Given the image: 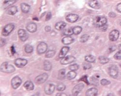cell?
<instances>
[{"label":"cell","instance_id":"obj_25","mask_svg":"<svg viewBox=\"0 0 121 96\" xmlns=\"http://www.w3.org/2000/svg\"><path fill=\"white\" fill-rule=\"evenodd\" d=\"M77 76V73L75 71H71L69 72L66 75V78L69 80H71L76 78Z\"/></svg>","mask_w":121,"mask_h":96},{"label":"cell","instance_id":"obj_3","mask_svg":"<svg viewBox=\"0 0 121 96\" xmlns=\"http://www.w3.org/2000/svg\"><path fill=\"white\" fill-rule=\"evenodd\" d=\"M14 27L15 25L13 24H9L6 25L3 29L2 35L4 37L8 36L14 30Z\"/></svg>","mask_w":121,"mask_h":96},{"label":"cell","instance_id":"obj_49","mask_svg":"<svg viewBox=\"0 0 121 96\" xmlns=\"http://www.w3.org/2000/svg\"><path fill=\"white\" fill-rule=\"evenodd\" d=\"M119 50H121V44H120L119 45Z\"/></svg>","mask_w":121,"mask_h":96},{"label":"cell","instance_id":"obj_29","mask_svg":"<svg viewBox=\"0 0 121 96\" xmlns=\"http://www.w3.org/2000/svg\"><path fill=\"white\" fill-rule=\"evenodd\" d=\"M16 0H9V1H5V2H4V8H6L12 5L15 3H16Z\"/></svg>","mask_w":121,"mask_h":96},{"label":"cell","instance_id":"obj_44","mask_svg":"<svg viewBox=\"0 0 121 96\" xmlns=\"http://www.w3.org/2000/svg\"><path fill=\"white\" fill-rule=\"evenodd\" d=\"M109 16L110 17L114 18V17H115L116 16V14H115L114 13H113V12H110V13H109Z\"/></svg>","mask_w":121,"mask_h":96},{"label":"cell","instance_id":"obj_33","mask_svg":"<svg viewBox=\"0 0 121 96\" xmlns=\"http://www.w3.org/2000/svg\"><path fill=\"white\" fill-rule=\"evenodd\" d=\"M64 34L66 36H70V35H72L73 34V29L71 28H67L65 29L64 31Z\"/></svg>","mask_w":121,"mask_h":96},{"label":"cell","instance_id":"obj_8","mask_svg":"<svg viewBox=\"0 0 121 96\" xmlns=\"http://www.w3.org/2000/svg\"><path fill=\"white\" fill-rule=\"evenodd\" d=\"M48 49L47 44L44 42H41L38 45L37 51L38 54H41L45 53Z\"/></svg>","mask_w":121,"mask_h":96},{"label":"cell","instance_id":"obj_15","mask_svg":"<svg viewBox=\"0 0 121 96\" xmlns=\"http://www.w3.org/2000/svg\"><path fill=\"white\" fill-rule=\"evenodd\" d=\"M74 41V39L71 37H70L69 36L65 37L63 38V39L62 40V43L64 45H69L70 44H71L73 43Z\"/></svg>","mask_w":121,"mask_h":96},{"label":"cell","instance_id":"obj_40","mask_svg":"<svg viewBox=\"0 0 121 96\" xmlns=\"http://www.w3.org/2000/svg\"><path fill=\"white\" fill-rule=\"evenodd\" d=\"M83 81L84 82H85V83H86L87 84H89V82H88V80H87V76L86 75L83 76L81 79H80V80H79V81Z\"/></svg>","mask_w":121,"mask_h":96},{"label":"cell","instance_id":"obj_4","mask_svg":"<svg viewBox=\"0 0 121 96\" xmlns=\"http://www.w3.org/2000/svg\"><path fill=\"white\" fill-rule=\"evenodd\" d=\"M48 78V74L46 73H44L43 74L37 76L35 80V83L40 84L44 83L47 80Z\"/></svg>","mask_w":121,"mask_h":96},{"label":"cell","instance_id":"obj_18","mask_svg":"<svg viewBox=\"0 0 121 96\" xmlns=\"http://www.w3.org/2000/svg\"><path fill=\"white\" fill-rule=\"evenodd\" d=\"M69 50V47H67V46L63 47L62 48V49L60 50V52L59 53V57L60 59H62V58H64L65 56V55H66V54Z\"/></svg>","mask_w":121,"mask_h":96},{"label":"cell","instance_id":"obj_26","mask_svg":"<svg viewBox=\"0 0 121 96\" xmlns=\"http://www.w3.org/2000/svg\"><path fill=\"white\" fill-rule=\"evenodd\" d=\"M52 64L49 61H45L44 62V69L45 71H50L52 69Z\"/></svg>","mask_w":121,"mask_h":96},{"label":"cell","instance_id":"obj_11","mask_svg":"<svg viewBox=\"0 0 121 96\" xmlns=\"http://www.w3.org/2000/svg\"><path fill=\"white\" fill-rule=\"evenodd\" d=\"M109 75L113 78H116L118 74V69L116 66H112L109 68Z\"/></svg>","mask_w":121,"mask_h":96},{"label":"cell","instance_id":"obj_34","mask_svg":"<svg viewBox=\"0 0 121 96\" xmlns=\"http://www.w3.org/2000/svg\"><path fill=\"white\" fill-rule=\"evenodd\" d=\"M25 51L27 53H31L33 51V47L32 45H27L25 47Z\"/></svg>","mask_w":121,"mask_h":96},{"label":"cell","instance_id":"obj_21","mask_svg":"<svg viewBox=\"0 0 121 96\" xmlns=\"http://www.w3.org/2000/svg\"><path fill=\"white\" fill-rule=\"evenodd\" d=\"M24 87L27 90H33L34 89V85L33 83L31 81H26L24 85Z\"/></svg>","mask_w":121,"mask_h":96},{"label":"cell","instance_id":"obj_46","mask_svg":"<svg viewBox=\"0 0 121 96\" xmlns=\"http://www.w3.org/2000/svg\"><path fill=\"white\" fill-rule=\"evenodd\" d=\"M115 49H116V47H115V46H114L110 47L109 48V50L110 51V52L114 51Z\"/></svg>","mask_w":121,"mask_h":96},{"label":"cell","instance_id":"obj_36","mask_svg":"<svg viewBox=\"0 0 121 96\" xmlns=\"http://www.w3.org/2000/svg\"><path fill=\"white\" fill-rule=\"evenodd\" d=\"M89 38V36L88 35H82L81 38H80V41H81L82 42H85L86 41H87L88 39Z\"/></svg>","mask_w":121,"mask_h":96},{"label":"cell","instance_id":"obj_14","mask_svg":"<svg viewBox=\"0 0 121 96\" xmlns=\"http://www.w3.org/2000/svg\"><path fill=\"white\" fill-rule=\"evenodd\" d=\"M119 37V32L117 30H113L110 32L109 35V40L112 41H116Z\"/></svg>","mask_w":121,"mask_h":96},{"label":"cell","instance_id":"obj_28","mask_svg":"<svg viewBox=\"0 0 121 96\" xmlns=\"http://www.w3.org/2000/svg\"><path fill=\"white\" fill-rule=\"evenodd\" d=\"M73 31L74 34L76 35H78L81 33V32L82 31V28L79 26H75L73 28Z\"/></svg>","mask_w":121,"mask_h":96},{"label":"cell","instance_id":"obj_17","mask_svg":"<svg viewBox=\"0 0 121 96\" xmlns=\"http://www.w3.org/2000/svg\"><path fill=\"white\" fill-rule=\"evenodd\" d=\"M26 29L29 32H30L34 33L37 30V26L34 23H31L27 25Z\"/></svg>","mask_w":121,"mask_h":96},{"label":"cell","instance_id":"obj_48","mask_svg":"<svg viewBox=\"0 0 121 96\" xmlns=\"http://www.w3.org/2000/svg\"><path fill=\"white\" fill-rule=\"evenodd\" d=\"M57 96H67V95L66 94H65V93H58L56 94Z\"/></svg>","mask_w":121,"mask_h":96},{"label":"cell","instance_id":"obj_22","mask_svg":"<svg viewBox=\"0 0 121 96\" xmlns=\"http://www.w3.org/2000/svg\"><path fill=\"white\" fill-rule=\"evenodd\" d=\"M66 25V24L64 22H59L56 24L55 25V28L59 31L63 30Z\"/></svg>","mask_w":121,"mask_h":96},{"label":"cell","instance_id":"obj_27","mask_svg":"<svg viewBox=\"0 0 121 96\" xmlns=\"http://www.w3.org/2000/svg\"><path fill=\"white\" fill-rule=\"evenodd\" d=\"M85 60L86 61L90 62V63H92L94 62L95 61V56L91 55H87L85 57Z\"/></svg>","mask_w":121,"mask_h":96},{"label":"cell","instance_id":"obj_12","mask_svg":"<svg viewBox=\"0 0 121 96\" xmlns=\"http://www.w3.org/2000/svg\"><path fill=\"white\" fill-rule=\"evenodd\" d=\"M84 84L83 83H79L76 85L72 90V94L73 96H78V94L82 90Z\"/></svg>","mask_w":121,"mask_h":96},{"label":"cell","instance_id":"obj_23","mask_svg":"<svg viewBox=\"0 0 121 96\" xmlns=\"http://www.w3.org/2000/svg\"><path fill=\"white\" fill-rule=\"evenodd\" d=\"M30 8H31L30 6L26 3H22L21 4L22 10V11L24 13H28L29 11H30Z\"/></svg>","mask_w":121,"mask_h":96},{"label":"cell","instance_id":"obj_50","mask_svg":"<svg viewBox=\"0 0 121 96\" xmlns=\"http://www.w3.org/2000/svg\"><path fill=\"white\" fill-rule=\"evenodd\" d=\"M120 24H121V23H120Z\"/></svg>","mask_w":121,"mask_h":96},{"label":"cell","instance_id":"obj_24","mask_svg":"<svg viewBox=\"0 0 121 96\" xmlns=\"http://www.w3.org/2000/svg\"><path fill=\"white\" fill-rule=\"evenodd\" d=\"M65 70L64 69H60L58 72V78L60 80H63L65 78Z\"/></svg>","mask_w":121,"mask_h":96},{"label":"cell","instance_id":"obj_10","mask_svg":"<svg viewBox=\"0 0 121 96\" xmlns=\"http://www.w3.org/2000/svg\"><path fill=\"white\" fill-rule=\"evenodd\" d=\"M18 35L20 39L22 41H26L29 37L28 34L26 32V31L25 30L23 29H20L18 31Z\"/></svg>","mask_w":121,"mask_h":96},{"label":"cell","instance_id":"obj_32","mask_svg":"<svg viewBox=\"0 0 121 96\" xmlns=\"http://www.w3.org/2000/svg\"><path fill=\"white\" fill-rule=\"evenodd\" d=\"M65 85L62 83L58 84L57 86V90L59 91H63L65 89Z\"/></svg>","mask_w":121,"mask_h":96},{"label":"cell","instance_id":"obj_9","mask_svg":"<svg viewBox=\"0 0 121 96\" xmlns=\"http://www.w3.org/2000/svg\"><path fill=\"white\" fill-rule=\"evenodd\" d=\"M28 63L27 60L24 59L18 58L15 60V64L17 67L18 68H22L25 66Z\"/></svg>","mask_w":121,"mask_h":96},{"label":"cell","instance_id":"obj_39","mask_svg":"<svg viewBox=\"0 0 121 96\" xmlns=\"http://www.w3.org/2000/svg\"><path fill=\"white\" fill-rule=\"evenodd\" d=\"M83 69L84 70H87V69H90L92 67V66L90 64H89V63H85L83 64Z\"/></svg>","mask_w":121,"mask_h":96},{"label":"cell","instance_id":"obj_2","mask_svg":"<svg viewBox=\"0 0 121 96\" xmlns=\"http://www.w3.org/2000/svg\"><path fill=\"white\" fill-rule=\"evenodd\" d=\"M107 23V19L102 16H97L94 20V24L97 27H100L105 25Z\"/></svg>","mask_w":121,"mask_h":96},{"label":"cell","instance_id":"obj_6","mask_svg":"<svg viewBox=\"0 0 121 96\" xmlns=\"http://www.w3.org/2000/svg\"><path fill=\"white\" fill-rule=\"evenodd\" d=\"M55 90L54 85L51 83H48L46 84L45 86L44 91L46 94L51 95L52 94Z\"/></svg>","mask_w":121,"mask_h":96},{"label":"cell","instance_id":"obj_20","mask_svg":"<svg viewBox=\"0 0 121 96\" xmlns=\"http://www.w3.org/2000/svg\"><path fill=\"white\" fill-rule=\"evenodd\" d=\"M17 8L15 6H12L10 7L6 10V13L9 15H13L17 13Z\"/></svg>","mask_w":121,"mask_h":96},{"label":"cell","instance_id":"obj_37","mask_svg":"<svg viewBox=\"0 0 121 96\" xmlns=\"http://www.w3.org/2000/svg\"><path fill=\"white\" fill-rule=\"evenodd\" d=\"M110 82L107 80V79H102L101 81V84L102 85H104V86H105V85H107L109 84Z\"/></svg>","mask_w":121,"mask_h":96},{"label":"cell","instance_id":"obj_38","mask_svg":"<svg viewBox=\"0 0 121 96\" xmlns=\"http://www.w3.org/2000/svg\"><path fill=\"white\" fill-rule=\"evenodd\" d=\"M114 58L116 60H121V50L117 52L114 56Z\"/></svg>","mask_w":121,"mask_h":96},{"label":"cell","instance_id":"obj_31","mask_svg":"<svg viewBox=\"0 0 121 96\" xmlns=\"http://www.w3.org/2000/svg\"><path fill=\"white\" fill-rule=\"evenodd\" d=\"M55 54V51L54 50H49L46 54V57L47 58H50L53 57Z\"/></svg>","mask_w":121,"mask_h":96},{"label":"cell","instance_id":"obj_7","mask_svg":"<svg viewBox=\"0 0 121 96\" xmlns=\"http://www.w3.org/2000/svg\"><path fill=\"white\" fill-rule=\"evenodd\" d=\"M76 60V58L72 56H68L66 57H64L62 58V59L60 61V63L62 65H68V64L71 63Z\"/></svg>","mask_w":121,"mask_h":96},{"label":"cell","instance_id":"obj_19","mask_svg":"<svg viewBox=\"0 0 121 96\" xmlns=\"http://www.w3.org/2000/svg\"><path fill=\"white\" fill-rule=\"evenodd\" d=\"M98 90L95 88H92L87 90L86 96H96L97 95Z\"/></svg>","mask_w":121,"mask_h":96},{"label":"cell","instance_id":"obj_30","mask_svg":"<svg viewBox=\"0 0 121 96\" xmlns=\"http://www.w3.org/2000/svg\"><path fill=\"white\" fill-rule=\"evenodd\" d=\"M99 60L100 62L102 64H105L109 61V59L105 56H100Z\"/></svg>","mask_w":121,"mask_h":96},{"label":"cell","instance_id":"obj_13","mask_svg":"<svg viewBox=\"0 0 121 96\" xmlns=\"http://www.w3.org/2000/svg\"><path fill=\"white\" fill-rule=\"evenodd\" d=\"M78 16L76 14H70L68 15L66 17V20L68 22L73 23H75L78 20Z\"/></svg>","mask_w":121,"mask_h":96},{"label":"cell","instance_id":"obj_16","mask_svg":"<svg viewBox=\"0 0 121 96\" xmlns=\"http://www.w3.org/2000/svg\"><path fill=\"white\" fill-rule=\"evenodd\" d=\"M89 5L90 6L93 8L98 9L100 8V5L97 0H90Z\"/></svg>","mask_w":121,"mask_h":96},{"label":"cell","instance_id":"obj_1","mask_svg":"<svg viewBox=\"0 0 121 96\" xmlns=\"http://www.w3.org/2000/svg\"><path fill=\"white\" fill-rule=\"evenodd\" d=\"M1 71L6 73H11L15 71V68L14 66L9 65L7 62H4L1 66Z\"/></svg>","mask_w":121,"mask_h":96},{"label":"cell","instance_id":"obj_41","mask_svg":"<svg viewBox=\"0 0 121 96\" xmlns=\"http://www.w3.org/2000/svg\"><path fill=\"white\" fill-rule=\"evenodd\" d=\"M52 17V15L51 12H48L47 13V15H46V21H48L49 20H50L51 19Z\"/></svg>","mask_w":121,"mask_h":96},{"label":"cell","instance_id":"obj_47","mask_svg":"<svg viewBox=\"0 0 121 96\" xmlns=\"http://www.w3.org/2000/svg\"><path fill=\"white\" fill-rule=\"evenodd\" d=\"M11 52H12V53L13 54H15V53H16V51H15V49H14V46H12V47H11Z\"/></svg>","mask_w":121,"mask_h":96},{"label":"cell","instance_id":"obj_5","mask_svg":"<svg viewBox=\"0 0 121 96\" xmlns=\"http://www.w3.org/2000/svg\"><path fill=\"white\" fill-rule=\"evenodd\" d=\"M22 82V79L18 76H16L14 77L11 81V86L14 89H17L21 85Z\"/></svg>","mask_w":121,"mask_h":96},{"label":"cell","instance_id":"obj_42","mask_svg":"<svg viewBox=\"0 0 121 96\" xmlns=\"http://www.w3.org/2000/svg\"><path fill=\"white\" fill-rule=\"evenodd\" d=\"M117 9L118 11L121 13V3L119 4L117 6Z\"/></svg>","mask_w":121,"mask_h":96},{"label":"cell","instance_id":"obj_43","mask_svg":"<svg viewBox=\"0 0 121 96\" xmlns=\"http://www.w3.org/2000/svg\"><path fill=\"white\" fill-rule=\"evenodd\" d=\"M5 44V41L4 40V39H1V46L2 47V46L4 45Z\"/></svg>","mask_w":121,"mask_h":96},{"label":"cell","instance_id":"obj_35","mask_svg":"<svg viewBox=\"0 0 121 96\" xmlns=\"http://www.w3.org/2000/svg\"><path fill=\"white\" fill-rule=\"evenodd\" d=\"M78 68H79L78 65L76 63L73 64V65H70L69 66V69L70 70H72V71H76L78 69Z\"/></svg>","mask_w":121,"mask_h":96},{"label":"cell","instance_id":"obj_45","mask_svg":"<svg viewBox=\"0 0 121 96\" xmlns=\"http://www.w3.org/2000/svg\"><path fill=\"white\" fill-rule=\"evenodd\" d=\"M45 30L47 31V32H50V30H51V27H50V26H47L46 27H45Z\"/></svg>","mask_w":121,"mask_h":96}]
</instances>
